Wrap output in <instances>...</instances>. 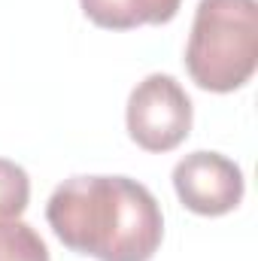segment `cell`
<instances>
[{"mask_svg": "<svg viewBox=\"0 0 258 261\" xmlns=\"http://www.w3.org/2000/svg\"><path fill=\"white\" fill-rule=\"evenodd\" d=\"M173 189L186 210L197 216H225L240 206L246 182L243 170L219 152H192L173 167Z\"/></svg>", "mask_w": 258, "mask_h": 261, "instance_id": "cell-4", "label": "cell"}, {"mask_svg": "<svg viewBox=\"0 0 258 261\" xmlns=\"http://www.w3.org/2000/svg\"><path fill=\"white\" fill-rule=\"evenodd\" d=\"M82 12L107 31H131L140 24H167L183 0H79Z\"/></svg>", "mask_w": 258, "mask_h": 261, "instance_id": "cell-5", "label": "cell"}, {"mask_svg": "<svg viewBox=\"0 0 258 261\" xmlns=\"http://www.w3.org/2000/svg\"><path fill=\"white\" fill-rule=\"evenodd\" d=\"M67 249L97 261H152L164 240L155 195L131 176H70L46 206Z\"/></svg>", "mask_w": 258, "mask_h": 261, "instance_id": "cell-1", "label": "cell"}, {"mask_svg": "<svg viewBox=\"0 0 258 261\" xmlns=\"http://www.w3.org/2000/svg\"><path fill=\"white\" fill-rule=\"evenodd\" d=\"M31 200V179L28 170L9 158H0V222L18 219Z\"/></svg>", "mask_w": 258, "mask_h": 261, "instance_id": "cell-7", "label": "cell"}, {"mask_svg": "<svg viewBox=\"0 0 258 261\" xmlns=\"http://www.w3.org/2000/svg\"><path fill=\"white\" fill-rule=\"evenodd\" d=\"M0 261H52L43 237L21 219L0 222Z\"/></svg>", "mask_w": 258, "mask_h": 261, "instance_id": "cell-6", "label": "cell"}, {"mask_svg": "<svg viewBox=\"0 0 258 261\" xmlns=\"http://www.w3.org/2000/svg\"><path fill=\"white\" fill-rule=\"evenodd\" d=\"M189 76L203 91L243 88L258 67L255 0H200L186 46Z\"/></svg>", "mask_w": 258, "mask_h": 261, "instance_id": "cell-2", "label": "cell"}, {"mask_svg": "<svg viewBox=\"0 0 258 261\" xmlns=\"http://www.w3.org/2000/svg\"><path fill=\"white\" fill-rule=\"evenodd\" d=\"M125 122L131 140L140 149L170 152L192 134V97L173 76L152 73L143 82H137V88L131 91Z\"/></svg>", "mask_w": 258, "mask_h": 261, "instance_id": "cell-3", "label": "cell"}]
</instances>
